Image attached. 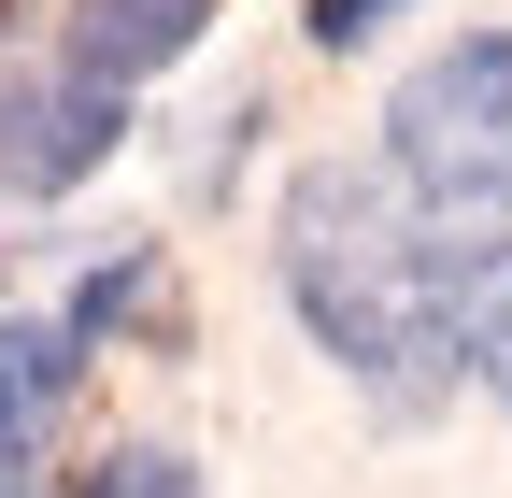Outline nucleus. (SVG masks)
Returning <instances> with one entry per match:
<instances>
[{
  "label": "nucleus",
  "instance_id": "1",
  "mask_svg": "<svg viewBox=\"0 0 512 498\" xmlns=\"http://www.w3.org/2000/svg\"><path fill=\"white\" fill-rule=\"evenodd\" d=\"M370 171L399 200V242L427 271L456 385L512 399V29H470L427 72H399Z\"/></svg>",
  "mask_w": 512,
  "mask_h": 498
},
{
  "label": "nucleus",
  "instance_id": "2",
  "mask_svg": "<svg viewBox=\"0 0 512 498\" xmlns=\"http://www.w3.org/2000/svg\"><path fill=\"white\" fill-rule=\"evenodd\" d=\"M271 257H285V299L299 328L328 342L384 413H427L456 399V356H441V314H427V271L399 242V200H384L370 157H313L271 214Z\"/></svg>",
  "mask_w": 512,
  "mask_h": 498
},
{
  "label": "nucleus",
  "instance_id": "3",
  "mask_svg": "<svg viewBox=\"0 0 512 498\" xmlns=\"http://www.w3.org/2000/svg\"><path fill=\"white\" fill-rule=\"evenodd\" d=\"M128 129V86L86 72V57H57V72H0V185L15 200H57V185H86Z\"/></svg>",
  "mask_w": 512,
  "mask_h": 498
},
{
  "label": "nucleus",
  "instance_id": "4",
  "mask_svg": "<svg viewBox=\"0 0 512 498\" xmlns=\"http://www.w3.org/2000/svg\"><path fill=\"white\" fill-rule=\"evenodd\" d=\"M72 385H86V342H72V314L57 328H0V470H15L57 413H72Z\"/></svg>",
  "mask_w": 512,
  "mask_h": 498
},
{
  "label": "nucleus",
  "instance_id": "5",
  "mask_svg": "<svg viewBox=\"0 0 512 498\" xmlns=\"http://www.w3.org/2000/svg\"><path fill=\"white\" fill-rule=\"evenodd\" d=\"M200 15H214V0H86V29H72V57H86V72H171V57L185 43H200Z\"/></svg>",
  "mask_w": 512,
  "mask_h": 498
},
{
  "label": "nucleus",
  "instance_id": "6",
  "mask_svg": "<svg viewBox=\"0 0 512 498\" xmlns=\"http://www.w3.org/2000/svg\"><path fill=\"white\" fill-rule=\"evenodd\" d=\"M86 498H214V484H200V470H185L171 442H114V456L86 470Z\"/></svg>",
  "mask_w": 512,
  "mask_h": 498
},
{
  "label": "nucleus",
  "instance_id": "7",
  "mask_svg": "<svg viewBox=\"0 0 512 498\" xmlns=\"http://www.w3.org/2000/svg\"><path fill=\"white\" fill-rule=\"evenodd\" d=\"M157 299V257H114V271H86V299H72V342H100V328H128Z\"/></svg>",
  "mask_w": 512,
  "mask_h": 498
},
{
  "label": "nucleus",
  "instance_id": "8",
  "mask_svg": "<svg viewBox=\"0 0 512 498\" xmlns=\"http://www.w3.org/2000/svg\"><path fill=\"white\" fill-rule=\"evenodd\" d=\"M384 15H399V0H313V43H328V57H356Z\"/></svg>",
  "mask_w": 512,
  "mask_h": 498
},
{
  "label": "nucleus",
  "instance_id": "9",
  "mask_svg": "<svg viewBox=\"0 0 512 498\" xmlns=\"http://www.w3.org/2000/svg\"><path fill=\"white\" fill-rule=\"evenodd\" d=\"M0 498H15V484H0Z\"/></svg>",
  "mask_w": 512,
  "mask_h": 498
}]
</instances>
